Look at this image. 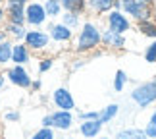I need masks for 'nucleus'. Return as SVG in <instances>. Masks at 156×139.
<instances>
[{
	"instance_id": "34",
	"label": "nucleus",
	"mask_w": 156,
	"mask_h": 139,
	"mask_svg": "<svg viewBox=\"0 0 156 139\" xmlns=\"http://www.w3.org/2000/svg\"><path fill=\"white\" fill-rule=\"evenodd\" d=\"M6 21V10H4V6L0 8V23H4Z\"/></svg>"
},
{
	"instance_id": "12",
	"label": "nucleus",
	"mask_w": 156,
	"mask_h": 139,
	"mask_svg": "<svg viewBox=\"0 0 156 139\" xmlns=\"http://www.w3.org/2000/svg\"><path fill=\"white\" fill-rule=\"evenodd\" d=\"M6 23H16V25H25V6L17 2H6Z\"/></svg>"
},
{
	"instance_id": "35",
	"label": "nucleus",
	"mask_w": 156,
	"mask_h": 139,
	"mask_svg": "<svg viewBox=\"0 0 156 139\" xmlns=\"http://www.w3.org/2000/svg\"><path fill=\"white\" fill-rule=\"evenodd\" d=\"M29 139H44V137H43V134H41V131L37 130V131H35V134H33L31 137H29Z\"/></svg>"
},
{
	"instance_id": "36",
	"label": "nucleus",
	"mask_w": 156,
	"mask_h": 139,
	"mask_svg": "<svg viewBox=\"0 0 156 139\" xmlns=\"http://www.w3.org/2000/svg\"><path fill=\"white\" fill-rule=\"evenodd\" d=\"M6 2H17V4H23V6H27L31 0H6Z\"/></svg>"
},
{
	"instance_id": "30",
	"label": "nucleus",
	"mask_w": 156,
	"mask_h": 139,
	"mask_svg": "<svg viewBox=\"0 0 156 139\" xmlns=\"http://www.w3.org/2000/svg\"><path fill=\"white\" fill-rule=\"evenodd\" d=\"M143 130H145V134H147V137H148V139H156V126H154V124L147 122Z\"/></svg>"
},
{
	"instance_id": "42",
	"label": "nucleus",
	"mask_w": 156,
	"mask_h": 139,
	"mask_svg": "<svg viewBox=\"0 0 156 139\" xmlns=\"http://www.w3.org/2000/svg\"><path fill=\"white\" fill-rule=\"evenodd\" d=\"M4 2H6V0H0V8H2V6H4Z\"/></svg>"
},
{
	"instance_id": "37",
	"label": "nucleus",
	"mask_w": 156,
	"mask_h": 139,
	"mask_svg": "<svg viewBox=\"0 0 156 139\" xmlns=\"http://www.w3.org/2000/svg\"><path fill=\"white\" fill-rule=\"evenodd\" d=\"M4 83H6V75L2 74V71H0V89L4 87Z\"/></svg>"
},
{
	"instance_id": "31",
	"label": "nucleus",
	"mask_w": 156,
	"mask_h": 139,
	"mask_svg": "<svg viewBox=\"0 0 156 139\" xmlns=\"http://www.w3.org/2000/svg\"><path fill=\"white\" fill-rule=\"evenodd\" d=\"M41 87H43V81H41V79H33V83H31V91H41Z\"/></svg>"
},
{
	"instance_id": "23",
	"label": "nucleus",
	"mask_w": 156,
	"mask_h": 139,
	"mask_svg": "<svg viewBox=\"0 0 156 139\" xmlns=\"http://www.w3.org/2000/svg\"><path fill=\"white\" fill-rule=\"evenodd\" d=\"M60 21L64 23L66 27H69V29H79L81 27V16H77V14H69V12H64L62 16H60Z\"/></svg>"
},
{
	"instance_id": "22",
	"label": "nucleus",
	"mask_w": 156,
	"mask_h": 139,
	"mask_svg": "<svg viewBox=\"0 0 156 139\" xmlns=\"http://www.w3.org/2000/svg\"><path fill=\"white\" fill-rule=\"evenodd\" d=\"M12 50H14V43L10 39L0 43V68H6L12 62Z\"/></svg>"
},
{
	"instance_id": "17",
	"label": "nucleus",
	"mask_w": 156,
	"mask_h": 139,
	"mask_svg": "<svg viewBox=\"0 0 156 139\" xmlns=\"http://www.w3.org/2000/svg\"><path fill=\"white\" fill-rule=\"evenodd\" d=\"M114 139H148L145 130L137 128V126H127V128H122L116 131Z\"/></svg>"
},
{
	"instance_id": "25",
	"label": "nucleus",
	"mask_w": 156,
	"mask_h": 139,
	"mask_svg": "<svg viewBox=\"0 0 156 139\" xmlns=\"http://www.w3.org/2000/svg\"><path fill=\"white\" fill-rule=\"evenodd\" d=\"M143 56H145L147 64H156V41H151V45L145 48Z\"/></svg>"
},
{
	"instance_id": "44",
	"label": "nucleus",
	"mask_w": 156,
	"mask_h": 139,
	"mask_svg": "<svg viewBox=\"0 0 156 139\" xmlns=\"http://www.w3.org/2000/svg\"><path fill=\"white\" fill-rule=\"evenodd\" d=\"M0 106H2V97H0Z\"/></svg>"
},
{
	"instance_id": "14",
	"label": "nucleus",
	"mask_w": 156,
	"mask_h": 139,
	"mask_svg": "<svg viewBox=\"0 0 156 139\" xmlns=\"http://www.w3.org/2000/svg\"><path fill=\"white\" fill-rule=\"evenodd\" d=\"M12 62L17 66H25L31 62V50L25 43H14V50H12Z\"/></svg>"
},
{
	"instance_id": "29",
	"label": "nucleus",
	"mask_w": 156,
	"mask_h": 139,
	"mask_svg": "<svg viewBox=\"0 0 156 139\" xmlns=\"http://www.w3.org/2000/svg\"><path fill=\"white\" fill-rule=\"evenodd\" d=\"M87 64H89V60H87V58H75L73 62H71V71H77V70L85 68Z\"/></svg>"
},
{
	"instance_id": "26",
	"label": "nucleus",
	"mask_w": 156,
	"mask_h": 139,
	"mask_svg": "<svg viewBox=\"0 0 156 139\" xmlns=\"http://www.w3.org/2000/svg\"><path fill=\"white\" fill-rule=\"evenodd\" d=\"M77 120H79V122L98 120V110H79V112H77Z\"/></svg>"
},
{
	"instance_id": "39",
	"label": "nucleus",
	"mask_w": 156,
	"mask_h": 139,
	"mask_svg": "<svg viewBox=\"0 0 156 139\" xmlns=\"http://www.w3.org/2000/svg\"><path fill=\"white\" fill-rule=\"evenodd\" d=\"M141 2H145V4H152V6H154L156 0H141Z\"/></svg>"
},
{
	"instance_id": "8",
	"label": "nucleus",
	"mask_w": 156,
	"mask_h": 139,
	"mask_svg": "<svg viewBox=\"0 0 156 139\" xmlns=\"http://www.w3.org/2000/svg\"><path fill=\"white\" fill-rule=\"evenodd\" d=\"M23 43L29 46V50H35V52L46 50V48L50 46V35H48L46 29H44V31H43V29H29Z\"/></svg>"
},
{
	"instance_id": "32",
	"label": "nucleus",
	"mask_w": 156,
	"mask_h": 139,
	"mask_svg": "<svg viewBox=\"0 0 156 139\" xmlns=\"http://www.w3.org/2000/svg\"><path fill=\"white\" fill-rule=\"evenodd\" d=\"M4 41H8V33H6V29H0V43H4Z\"/></svg>"
},
{
	"instance_id": "15",
	"label": "nucleus",
	"mask_w": 156,
	"mask_h": 139,
	"mask_svg": "<svg viewBox=\"0 0 156 139\" xmlns=\"http://www.w3.org/2000/svg\"><path fill=\"white\" fill-rule=\"evenodd\" d=\"M116 0H87V10L94 16H102L114 10Z\"/></svg>"
},
{
	"instance_id": "40",
	"label": "nucleus",
	"mask_w": 156,
	"mask_h": 139,
	"mask_svg": "<svg viewBox=\"0 0 156 139\" xmlns=\"http://www.w3.org/2000/svg\"><path fill=\"white\" fill-rule=\"evenodd\" d=\"M152 20L156 21V6H154V10H152Z\"/></svg>"
},
{
	"instance_id": "19",
	"label": "nucleus",
	"mask_w": 156,
	"mask_h": 139,
	"mask_svg": "<svg viewBox=\"0 0 156 139\" xmlns=\"http://www.w3.org/2000/svg\"><path fill=\"white\" fill-rule=\"evenodd\" d=\"M64 12H69V14H77L83 16L87 12V0H60Z\"/></svg>"
},
{
	"instance_id": "1",
	"label": "nucleus",
	"mask_w": 156,
	"mask_h": 139,
	"mask_svg": "<svg viewBox=\"0 0 156 139\" xmlns=\"http://www.w3.org/2000/svg\"><path fill=\"white\" fill-rule=\"evenodd\" d=\"M98 46H102V29L91 20L83 21L81 27L77 29L73 50L77 54H89V52H94Z\"/></svg>"
},
{
	"instance_id": "4",
	"label": "nucleus",
	"mask_w": 156,
	"mask_h": 139,
	"mask_svg": "<svg viewBox=\"0 0 156 139\" xmlns=\"http://www.w3.org/2000/svg\"><path fill=\"white\" fill-rule=\"evenodd\" d=\"M152 10H154L152 4H145L141 0H122V12L131 21L152 20Z\"/></svg>"
},
{
	"instance_id": "38",
	"label": "nucleus",
	"mask_w": 156,
	"mask_h": 139,
	"mask_svg": "<svg viewBox=\"0 0 156 139\" xmlns=\"http://www.w3.org/2000/svg\"><path fill=\"white\" fill-rule=\"evenodd\" d=\"M114 10H122V0H116V2H114Z\"/></svg>"
},
{
	"instance_id": "28",
	"label": "nucleus",
	"mask_w": 156,
	"mask_h": 139,
	"mask_svg": "<svg viewBox=\"0 0 156 139\" xmlns=\"http://www.w3.org/2000/svg\"><path fill=\"white\" fill-rule=\"evenodd\" d=\"M20 118H21V114L17 112V110H8V112L4 114V122H10V124L20 122Z\"/></svg>"
},
{
	"instance_id": "6",
	"label": "nucleus",
	"mask_w": 156,
	"mask_h": 139,
	"mask_svg": "<svg viewBox=\"0 0 156 139\" xmlns=\"http://www.w3.org/2000/svg\"><path fill=\"white\" fill-rule=\"evenodd\" d=\"M6 79H8L12 85L20 87V89H31V83H33V77L31 74L25 70V66H10V68H6Z\"/></svg>"
},
{
	"instance_id": "20",
	"label": "nucleus",
	"mask_w": 156,
	"mask_h": 139,
	"mask_svg": "<svg viewBox=\"0 0 156 139\" xmlns=\"http://www.w3.org/2000/svg\"><path fill=\"white\" fill-rule=\"evenodd\" d=\"M137 31H139L143 37H148L151 41H156V21L154 20L137 21Z\"/></svg>"
},
{
	"instance_id": "9",
	"label": "nucleus",
	"mask_w": 156,
	"mask_h": 139,
	"mask_svg": "<svg viewBox=\"0 0 156 139\" xmlns=\"http://www.w3.org/2000/svg\"><path fill=\"white\" fill-rule=\"evenodd\" d=\"M52 104L56 106V110H75V99L68 87H58L52 91Z\"/></svg>"
},
{
	"instance_id": "10",
	"label": "nucleus",
	"mask_w": 156,
	"mask_h": 139,
	"mask_svg": "<svg viewBox=\"0 0 156 139\" xmlns=\"http://www.w3.org/2000/svg\"><path fill=\"white\" fill-rule=\"evenodd\" d=\"M46 31H48L50 35V41H54V43H69L71 39H73V29L66 27L62 21H50L48 25H46Z\"/></svg>"
},
{
	"instance_id": "16",
	"label": "nucleus",
	"mask_w": 156,
	"mask_h": 139,
	"mask_svg": "<svg viewBox=\"0 0 156 139\" xmlns=\"http://www.w3.org/2000/svg\"><path fill=\"white\" fill-rule=\"evenodd\" d=\"M119 108L122 106H119L118 102H110V104H106L104 108H100L98 110V122L102 126L114 122V120L118 118V114H119Z\"/></svg>"
},
{
	"instance_id": "27",
	"label": "nucleus",
	"mask_w": 156,
	"mask_h": 139,
	"mask_svg": "<svg viewBox=\"0 0 156 139\" xmlns=\"http://www.w3.org/2000/svg\"><path fill=\"white\" fill-rule=\"evenodd\" d=\"M52 66H54V58L52 56H46V58L39 60V71L41 74H46L48 70H52Z\"/></svg>"
},
{
	"instance_id": "24",
	"label": "nucleus",
	"mask_w": 156,
	"mask_h": 139,
	"mask_svg": "<svg viewBox=\"0 0 156 139\" xmlns=\"http://www.w3.org/2000/svg\"><path fill=\"white\" fill-rule=\"evenodd\" d=\"M129 83V75L125 74L123 70H118L116 74H114V81H112V87H114V91L116 93H122L123 89H125V85Z\"/></svg>"
},
{
	"instance_id": "43",
	"label": "nucleus",
	"mask_w": 156,
	"mask_h": 139,
	"mask_svg": "<svg viewBox=\"0 0 156 139\" xmlns=\"http://www.w3.org/2000/svg\"><path fill=\"white\" fill-rule=\"evenodd\" d=\"M58 139H73V137H58Z\"/></svg>"
},
{
	"instance_id": "18",
	"label": "nucleus",
	"mask_w": 156,
	"mask_h": 139,
	"mask_svg": "<svg viewBox=\"0 0 156 139\" xmlns=\"http://www.w3.org/2000/svg\"><path fill=\"white\" fill-rule=\"evenodd\" d=\"M6 33H8V39L12 43H23L25 41V35L29 31V27L25 25H16V23H6Z\"/></svg>"
},
{
	"instance_id": "7",
	"label": "nucleus",
	"mask_w": 156,
	"mask_h": 139,
	"mask_svg": "<svg viewBox=\"0 0 156 139\" xmlns=\"http://www.w3.org/2000/svg\"><path fill=\"white\" fill-rule=\"evenodd\" d=\"M106 27L110 29V31L125 35L127 31L133 29V21H131L122 10H112V12L106 14Z\"/></svg>"
},
{
	"instance_id": "33",
	"label": "nucleus",
	"mask_w": 156,
	"mask_h": 139,
	"mask_svg": "<svg viewBox=\"0 0 156 139\" xmlns=\"http://www.w3.org/2000/svg\"><path fill=\"white\" fill-rule=\"evenodd\" d=\"M148 122H151V124H154V126H156V108H154V110L151 112V118H148Z\"/></svg>"
},
{
	"instance_id": "5",
	"label": "nucleus",
	"mask_w": 156,
	"mask_h": 139,
	"mask_svg": "<svg viewBox=\"0 0 156 139\" xmlns=\"http://www.w3.org/2000/svg\"><path fill=\"white\" fill-rule=\"evenodd\" d=\"M46 21H48V16L44 12L43 2L31 0L25 6V25H29V29H41Z\"/></svg>"
},
{
	"instance_id": "3",
	"label": "nucleus",
	"mask_w": 156,
	"mask_h": 139,
	"mask_svg": "<svg viewBox=\"0 0 156 139\" xmlns=\"http://www.w3.org/2000/svg\"><path fill=\"white\" fill-rule=\"evenodd\" d=\"M75 122V114L69 110H52L46 116H43L41 120V126L43 128H52L56 131H69L73 128Z\"/></svg>"
},
{
	"instance_id": "21",
	"label": "nucleus",
	"mask_w": 156,
	"mask_h": 139,
	"mask_svg": "<svg viewBox=\"0 0 156 139\" xmlns=\"http://www.w3.org/2000/svg\"><path fill=\"white\" fill-rule=\"evenodd\" d=\"M43 6H44V12H46V16H48V20H56V17H60L64 14L60 0H44Z\"/></svg>"
},
{
	"instance_id": "11",
	"label": "nucleus",
	"mask_w": 156,
	"mask_h": 139,
	"mask_svg": "<svg viewBox=\"0 0 156 139\" xmlns=\"http://www.w3.org/2000/svg\"><path fill=\"white\" fill-rule=\"evenodd\" d=\"M102 46L108 48V50H123L127 46V39L122 33L110 31V29H102Z\"/></svg>"
},
{
	"instance_id": "41",
	"label": "nucleus",
	"mask_w": 156,
	"mask_h": 139,
	"mask_svg": "<svg viewBox=\"0 0 156 139\" xmlns=\"http://www.w3.org/2000/svg\"><path fill=\"white\" fill-rule=\"evenodd\" d=\"M100 139H114V137H110V135H102Z\"/></svg>"
},
{
	"instance_id": "13",
	"label": "nucleus",
	"mask_w": 156,
	"mask_h": 139,
	"mask_svg": "<svg viewBox=\"0 0 156 139\" xmlns=\"http://www.w3.org/2000/svg\"><path fill=\"white\" fill-rule=\"evenodd\" d=\"M102 128L104 126L98 122V120H87V122H81L79 124V134L83 139H94V137H100L102 134Z\"/></svg>"
},
{
	"instance_id": "2",
	"label": "nucleus",
	"mask_w": 156,
	"mask_h": 139,
	"mask_svg": "<svg viewBox=\"0 0 156 139\" xmlns=\"http://www.w3.org/2000/svg\"><path fill=\"white\" fill-rule=\"evenodd\" d=\"M129 99L137 104V108L145 110V108L156 104V77L148 81H141L131 89Z\"/></svg>"
}]
</instances>
